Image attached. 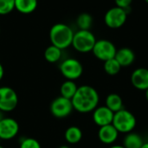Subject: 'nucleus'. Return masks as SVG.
Instances as JSON below:
<instances>
[{
  "mask_svg": "<svg viewBox=\"0 0 148 148\" xmlns=\"http://www.w3.org/2000/svg\"><path fill=\"white\" fill-rule=\"evenodd\" d=\"M44 57H45V60L50 63L56 62L62 57V49L51 44L45 49Z\"/></svg>",
  "mask_w": 148,
  "mask_h": 148,
  "instance_id": "nucleus-20",
  "label": "nucleus"
},
{
  "mask_svg": "<svg viewBox=\"0 0 148 148\" xmlns=\"http://www.w3.org/2000/svg\"><path fill=\"white\" fill-rule=\"evenodd\" d=\"M145 96H146V100L148 101V89L146 90V94H145Z\"/></svg>",
  "mask_w": 148,
  "mask_h": 148,
  "instance_id": "nucleus-29",
  "label": "nucleus"
},
{
  "mask_svg": "<svg viewBox=\"0 0 148 148\" xmlns=\"http://www.w3.org/2000/svg\"><path fill=\"white\" fill-rule=\"evenodd\" d=\"M106 107L108 108L112 112L116 113L123 109V101L122 98L115 93L108 95L106 98Z\"/></svg>",
  "mask_w": 148,
  "mask_h": 148,
  "instance_id": "nucleus-17",
  "label": "nucleus"
},
{
  "mask_svg": "<svg viewBox=\"0 0 148 148\" xmlns=\"http://www.w3.org/2000/svg\"><path fill=\"white\" fill-rule=\"evenodd\" d=\"M3 74H4V70H3V65H2V64H1V62H0V81L3 79Z\"/></svg>",
  "mask_w": 148,
  "mask_h": 148,
  "instance_id": "nucleus-26",
  "label": "nucleus"
},
{
  "mask_svg": "<svg viewBox=\"0 0 148 148\" xmlns=\"http://www.w3.org/2000/svg\"><path fill=\"white\" fill-rule=\"evenodd\" d=\"M99 101L98 92L88 85L78 87L75 95L71 100L74 109L82 114L94 111L98 107Z\"/></svg>",
  "mask_w": 148,
  "mask_h": 148,
  "instance_id": "nucleus-1",
  "label": "nucleus"
},
{
  "mask_svg": "<svg viewBox=\"0 0 148 148\" xmlns=\"http://www.w3.org/2000/svg\"><path fill=\"white\" fill-rule=\"evenodd\" d=\"M60 71L67 80L75 81L82 76L83 67L78 60L75 58H68L61 63Z\"/></svg>",
  "mask_w": 148,
  "mask_h": 148,
  "instance_id": "nucleus-5",
  "label": "nucleus"
},
{
  "mask_svg": "<svg viewBox=\"0 0 148 148\" xmlns=\"http://www.w3.org/2000/svg\"><path fill=\"white\" fill-rule=\"evenodd\" d=\"M77 88H78V87L74 81L67 80L62 84V86L60 88L61 96L69 99V100H72V98L74 97V95H75V93L77 91Z\"/></svg>",
  "mask_w": 148,
  "mask_h": 148,
  "instance_id": "nucleus-18",
  "label": "nucleus"
},
{
  "mask_svg": "<svg viewBox=\"0 0 148 148\" xmlns=\"http://www.w3.org/2000/svg\"><path fill=\"white\" fill-rule=\"evenodd\" d=\"M114 115V113L112 112L108 108H107L106 106H101V107H97L94 110L93 121L97 126L101 127L103 126L112 124Z\"/></svg>",
  "mask_w": 148,
  "mask_h": 148,
  "instance_id": "nucleus-11",
  "label": "nucleus"
},
{
  "mask_svg": "<svg viewBox=\"0 0 148 148\" xmlns=\"http://www.w3.org/2000/svg\"><path fill=\"white\" fill-rule=\"evenodd\" d=\"M19 132V125L17 121L12 118H3L0 121V139L11 140Z\"/></svg>",
  "mask_w": 148,
  "mask_h": 148,
  "instance_id": "nucleus-10",
  "label": "nucleus"
},
{
  "mask_svg": "<svg viewBox=\"0 0 148 148\" xmlns=\"http://www.w3.org/2000/svg\"><path fill=\"white\" fill-rule=\"evenodd\" d=\"M114 58L121 67H127L134 63L135 60V54L129 48H122L116 51Z\"/></svg>",
  "mask_w": 148,
  "mask_h": 148,
  "instance_id": "nucleus-14",
  "label": "nucleus"
},
{
  "mask_svg": "<svg viewBox=\"0 0 148 148\" xmlns=\"http://www.w3.org/2000/svg\"><path fill=\"white\" fill-rule=\"evenodd\" d=\"M143 138L136 133H128L124 138L123 146L126 148H141L144 144Z\"/></svg>",
  "mask_w": 148,
  "mask_h": 148,
  "instance_id": "nucleus-16",
  "label": "nucleus"
},
{
  "mask_svg": "<svg viewBox=\"0 0 148 148\" xmlns=\"http://www.w3.org/2000/svg\"><path fill=\"white\" fill-rule=\"evenodd\" d=\"M116 47L114 44L106 39H101L96 41L92 52L94 53L95 56L103 62L114 58L116 54Z\"/></svg>",
  "mask_w": 148,
  "mask_h": 148,
  "instance_id": "nucleus-6",
  "label": "nucleus"
},
{
  "mask_svg": "<svg viewBox=\"0 0 148 148\" xmlns=\"http://www.w3.org/2000/svg\"><path fill=\"white\" fill-rule=\"evenodd\" d=\"M3 118H4V117H3V112L0 111V121H2Z\"/></svg>",
  "mask_w": 148,
  "mask_h": 148,
  "instance_id": "nucleus-30",
  "label": "nucleus"
},
{
  "mask_svg": "<svg viewBox=\"0 0 148 148\" xmlns=\"http://www.w3.org/2000/svg\"><path fill=\"white\" fill-rule=\"evenodd\" d=\"M145 1H146V2H147V3H148V0H145Z\"/></svg>",
  "mask_w": 148,
  "mask_h": 148,
  "instance_id": "nucleus-33",
  "label": "nucleus"
},
{
  "mask_svg": "<svg viewBox=\"0 0 148 148\" xmlns=\"http://www.w3.org/2000/svg\"><path fill=\"white\" fill-rule=\"evenodd\" d=\"M141 148H148V142H145L143 144V146L141 147Z\"/></svg>",
  "mask_w": 148,
  "mask_h": 148,
  "instance_id": "nucleus-28",
  "label": "nucleus"
},
{
  "mask_svg": "<svg viewBox=\"0 0 148 148\" xmlns=\"http://www.w3.org/2000/svg\"><path fill=\"white\" fill-rule=\"evenodd\" d=\"M121 68L122 67L120 65V63L117 62L115 58H112L110 60L104 62V70L109 75H117L121 71Z\"/></svg>",
  "mask_w": 148,
  "mask_h": 148,
  "instance_id": "nucleus-22",
  "label": "nucleus"
},
{
  "mask_svg": "<svg viewBox=\"0 0 148 148\" xmlns=\"http://www.w3.org/2000/svg\"><path fill=\"white\" fill-rule=\"evenodd\" d=\"M37 7V0H15V9L23 14H30Z\"/></svg>",
  "mask_w": 148,
  "mask_h": 148,
  "instance_id": "nucleus-15",
  "label": "nucleus"
},
{
  "mask_svg": "<svg viewBox=\"0 0 148 148\" xmlns=\"http://www.w3.org/2000/svg\"><path fill=\"white\" fill-rule=\"evenodd\" d=\"M127 18V12L126 10L120 7H113L109 9L104 16L105 23L111 29H119L124 25Z\"/></svg>",
  "mask_w": 148,
  "mask_h": 148,
  "instance_id": "nucleus-7",
  "label": "nucleus"
},
{
  "mask_svg": "<svg viewBox=\"0 0 148 148\" xmlns=\"http://www.w3.org/2000/svg\"><path fill=\"white\" fill-rule=\"evenodd\" d=\"M110 148H126L124 146H121V145H114Z\"/></svg>",
  "mask_w": 148,
  "mask_h": 148,
  "instance_id": "nucleus-27",
  "label": "nucleus"
},
{
  "mask_svg": "<svg viewBox=\"0 0 148 148\" xmlns=\"http://www.w3.org/2000/svg\"><path fill=\"white\" fill-rule=\"evenodd\" d=\"M18 103V96L16 91L10 87L0 88V111L11 112Z\"/></svg>",
  "mask_w": 148,
  "mask_h": 148,
  "instance_id": "nucleus-8",
  "label": "nucleus"
},
{
  "mask_svg": "<svg viewBox=\"0 0 148 148\" xmlns=\"http://www.w3.org/2000/svg\"><path fill=\"white\" fill-rule=\"evenodd\" d=\"M132 1L133 0H114V2L116 3V6L120 7V8H122L124 10H127V8L130 7Z\"/></svg>",
  "mask_w": 148,
  "mask_h": 148,
  "instance_id": "nucleus-25",
  "label": "nucleus"
},
{
  "mask_svg": "<svg viewBox=\"0 0 148 148\" xmlns=\"http://www.w3.org/2000/svg\"><path fill=\"white\" fill-rule=\"evenodd\" d=\"M132 85L139 89L146 91L148 89V69L146 68H139L131 75Z\"/></svg>",
  "mask_w": 148,
  "mask_h": 148,
  "instance_id": "nucleus-12",
  "label": "nucleus"
},
{
  "mask_svg": "<svg viewBox=\"0 0 148 148\" xmlns=\"http://www.w3.org/2000/svg\"><path fill=\"white\" fill-rule=\"evenodd\" d=\"M95 42V36L90 30L80 29L76 33H74L72 46L78 52L88 53L92 51Z\"/></svg>",
  "mask_w": 148,
  "mask_h": 148,
  "instance_id": "nucleus-4",
  "label": "nucleus"
},
{
  "mask_svg": "<svg viewBox=\"0 0 148 148\" xmlns=\"http://www.w3.org/2000/svg\"><path fill=\"white\" fill-rule=\"evenodd\" d=\"M112 124L119 133L128 134L135 128L137 120L133 113L123 108L114 113Z\"/></svg>",
  "mask_w": 148,
  "mask_h": 148,
  "instance_id": "nucleus-3",
  "label": "nucleus"
},
{
  "mask_svg": "<svg viewBox=\"0 0 148 148\" xmlns=\"http://www.w3.org/2000/svg\"><path fill=\"white\" fill-rule=\"evenodd\" d=\"M59 148H70L69 147H68V146H62V147H60Z\"/></svg>",
  "mask_w": 148,
  "mask_h": 148,
  "instance_id": "nucleus-31",
  "label": "nucleus"
},
{
  "mask_svg": "<svg viewBox=\"0 0 148 148\" xmlns=\"http://www.w3.org/2000/svg\"><path fill=\"white\" fill-rule=\"evenodd\" d=\"M119 136L118 130L113 126V124H109L107 126L101 127L98 131V137L101 142L106 145H111L116 141Z\"/></svg>",
  "mask_w": 148,
  "mask_h": 148,
  "instance_id": "nucleus-13",
  "label": "nucleus"
},
{
  "mask_svg": "<svg viewBox=\"0 0 148 148\" xmlns=\"http://www.w3.org/2000/svg\"><path fill=\"white\" fill-rule=\"evenodd\" d=\"M0 32H1V29H0Z\"/></svg>",
  "mask_w": 148,
  "mask_h": 148,
  "instance_id": "nucleus-34",
  "label": "nucleus"
},
{
  "mask_svg": "<svg viewBox=\"0 0 148 148\" xmlns=\"http://www.w3.org/2000/svg\"><path fill=\"white\" fill-rule=\"evenodd\" d=\"M73 104L71 100L59 96L55 99L50 105V112L56 118H65L73 111Z\"/></svg>",
  "mask_w": 148,
  "mask_h": 148,
  "instance_id": "nucleus-9",
  "label": "nucleus"
},
{
  "mask_svg": "<svg viewBox=\"0 0 148 148\" xmlns=\"http://www.w3.org/2000/svg\"><path fill=\"white\" fill-rule=\"evenodd\" d=\"M74 32L72 29L65 23H56L49 30V39L51 44L62 50L72 45Z\"/></svg>",
  "mask_w": 148,
  "mask_h": 148,
  "instance_id": "nucleus-2",
  "label": "nucleus"
},
{
  "mask_svg": "<svg viewBox=\"0 0 148 148\" xmlns=\"http://www.w3.org/2000/svg\"><path fill=\"white\" fill-rule=\"evenodd\" d=\"M20 148H42L38 140L34 138H26L22 140Z\"/></svg>",
  "mask_w": 148,
  "mask_h": 148,
  "instance_id": "nucleus-24",
  "label": "nucleus"
},
{
  "mask_svg": "<svg viewBox=\"0 0 148 148\" xmlns=\"http://www.w3.org/2000/svg\"><path fill=\"white\" fill-rule=\"evenodd\" d=\"M15 9V0H0V15L4 16Z\"/></svg>",
  "mask_w": 148,
  "mask_h": 148,
  "instance_id": "nucleus-23",
  "label": "nucleus"
},
{
  "mask_svg": "<svg viewBox=\"0 0 148 148\" xmlns=\"http://www.w3.org/2000/svg\"><path fill=\"white\" fill-rule=\"evenodd\" d=\"M76 23L80 29L89 30L93 24V17L88 13H82L81 15L78 16Z\"/></svg>",
  "mask_w": 148,
  "mask_h": 148,
  "instance_id": "nucleus-21",
  "label": "nucleus"
},
{
  "mask_svg": "<svg viewBox=\"0 0 148 148\" xmlns=\"http://www.w3.org/2000/svg\"><path fill=\"white\" fill-rule=\"evenodd\" d=\"M0 148H4L3 147H2V146H0Z\"/></svg>",
  "mask_w": 148,
  "mask_h": 148,
  "instance_id": "nucleus-32",
  "label": "nucleus"
},
{
  "mask_svg": "<svg viewBox=\"0 0 148 148\" xmlns=\"http://www.w3.org/2000/svg\"><path fill=\"white\" fill-rule=\"evenodd\" d=\"M65 140L69 144H77L81 141L82 138V130L75 126L69 127L64 134Z\"/></svg>",
  "mask_w": 148,
  "mask_h": 148,
  "instance_id": "nucleus-19",
  "label": "nucleus"
}]
</instances>
